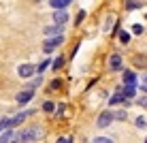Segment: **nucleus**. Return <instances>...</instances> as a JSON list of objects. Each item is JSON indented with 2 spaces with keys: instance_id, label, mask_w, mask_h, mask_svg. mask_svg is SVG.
I'll return each mask as SVG.
<instances>
[{
  "instance_id": "nucleus-10",
  "label": "nucleus",
  "mask_w": 147,
  "mask_h": 143,
  "mask_svg": "<svg viewBox=\"0 0 147 143\" xmlns=\"http://www.w3.org/2000/svg\"><path fill=\"white\" fill-rule=\"evenodd\" d=\"M134 81H136L134 73H130V70H126V73H124V83H128V85H134Z\"/></svg>"
},
{
  "instance_id": "nucleus-15",
  "label": "nucleus",
  "mask_w": 147,
  "mask_h": 143,
  "mask_svg": "<svg viewBox=\"0 0 147 143\" xmlns=\"http://www.w3.org/2000/svg\"><path fill=\"white\" fill-rule=\"evenodd\" d=\"M119 41H121V43H128V41H130V32L121 30V32H119Z\"/></svg>"
},
{
  "instance_id": "nucleus-3",
  "label": "nucleus",
  "mask_w": 147,
  "mask_h": 143,
  "mask_svg": "<svg viewBox=\"0 0 147 143\" xmlns=\"http://www.w3.org/2000/svg\"><path fill=\"white\" fill-rule=\"evenodd\" d=\"M111 122H113V113H111V111H102V113L98 115V128H107Z\"/></svg>"
},
{
  "instance_id": "nucleus-11",
  "label": "nucleus",
  "mask_w": 147,
  "mask_h": 143,
  "mask_svg": "<svg viewBox=\"0 0 147 143\" xmlns=\"http://www.w3.org/2000/svg\"><path fill=\"white\" fill-rule=\"evenodd\" d=\"M26 115H28V113H17V115H15V117H11V124H13V126H17V124H22V122H24V120H26Z\"/></svg>"
},
{
  "instance_id": "nucleus-13",
  "label": "nucleus",
  "mask_w": 147,
  "mask_h": 143,
  "mask_svg": "<svg viewBox=\"0 0 147 143\" xmlns=\"http://www.w3.org/2000/svg\"><path fill=\"white\" fill-rule=\"evenodd\" d=\"M11 117H4V120H0V130H4V128H11Z\"/></svg>"
},
{
  "instance_id": "nucleus-24",
  "label": "nucleus",
  "mask_w": 147,
  "mask_h": 143,
  "mask_svg": "<svg viewBox=\"0 0 147 143\" xmlns=\"http://www.w3.org/2000/svg\"><path fill=\"white\" fill-rule=\"evenodd\" d=\"M139 105H141V107H147V96H141V98H139Z\"/></svg>"
},
{
  "instance_id": "nucleus-7",
  "label": "nucleus",
  "mask_w": 147,
  "mask_h": 143,
  "mask_svg": "<svg viewBox=\"0 0 147 143\" xmlns=\"http://www.w3.org/2000/svg\"><path fill=\"white\" fill-rule=\"evenodd\" d=\"M70 2H73V0H51L49 4H51L53 9H66Z\"/></svg>"
},
{
  "instance_id": "nucleus-1",
  "label": "nucleus",
  "mask_w": 147,
  "mask_h": 143,
  "mask_svg": "<svg viewBox=\"0 0 147 143\" xmlns=\"http://www.w3.org/2000/svg\"><path fill=\"white\" fill-rule=\"evenodd\" d=\"M40 135H43V130H40V128H28V130L17 132L13 139L15 141H36V139H40Z\"/></svg>"
},
{
  "instance_id": "nucleus-14",
  "label": "nucleus",
  "mask_w": 147,
  "mask_h": 143,
  "mask_svg": "<svg viewBox=\"0 0 147 143\" xmlns=\"http://www.w3.org/2000/svg\"><path fill=\"white\" fill-rule=\"evenodd\" d=\"M117 103H124V96H121V92H119V94H115L113 98L109 100V105H117Z\"/></svg>"
},
{
  "instance_id": "nucleus-17",
  "label": "nucleus",
  "mask_w": 147,
  "mask_h": 143,
  "mask_svg": "<svg viewBox=\"0 0 147 143\" xmlns=\"http://www.w3.org/2000/svg\"><path fill=\"white\" fill-rule=\"evenodd\" d=\"M136 126L139 128H147V120L145 117H136Z\"/></svg>"
},
{
  "instance_id": "nucleus-20",
  "label": "nucleus",
  "mask_w": 147,
  "mask_h": 143,
  "mask_svg": "<svg viewBox=\"0 0 147 143\" xmlns=\"http://www.w3.org/2000/svg\"><path fill=\"white\" fill-rule=\"evenodd\" d=\"M132 32H134V34H141V32H143V26H141V24H136V26L132 28Z\"/></svg>"
},
{
  "instance_id": "nucleus-23",
  "label": "nucleus",
  "mask_w": 147,
  "mask_h": 143,
  "mask_svg": "<svg viewBox=\"0 0 147 143\" xmlns=\"http://www.w3.org/2000/svg\"><path fill=\"white\" fill-rule=\"evenodd\" d=\"M96 143H109L111 139H107V137H98V139H94Z\"/></svg>"
},
{
  "instance_id": "nucleus-19",
  "label": "nucleus",
  "mask_w": 147,
  "mask_h": 143,
  "mask_svg": "<svg viewBox=\"0 0 147 143\" xmlns=\"http://www.w3.org/2000/svg\"><path fill=\"white\" fill-rule=\"evenodd\" d=\"M53 107H55L53 103H45V105H43V109L47 111V113H51V111H53Z\"/></svg>"
},
{
  "instance_id": "nucleus-4",
  "label": "nucleus",
  "mask_w": 147,
  "mask_h": 143,
  "mask_svg": "<svg viewBox=\"0 0 147 143\" xmlns=\"http://www.w3.org/2000/svg\"><path fill=\"white\" fill-rule=\"evenodd\" d=\"M32 96H34V90H32V88H26L24 92H19V94H17V103H19V105H26Z\"/></svg>"
},
{
  "instance_id": "nucleus-26",
  "label": "nucleus",
  "mask_w": 147,
  "mask_h": 143,
  "mask_svg": "<svg viewBox=\"0 0 147 143\" xmlns=\"http://www.w3.org/2000/svg\"><path fill=\"white\" fill-rule=\"evenodd\" d=\"M141 90H143V92H145V94H147V83H145V85H143V88H141Z\"/></svg>"
},
{
  "instance_id": "nucleus-8",
  "label": "nucleus",
  "mask_w": 147,
  "mask_h": 143,
  "mask_svg": "<svg viewBox=\"0 0 147 143\" xmlns=\"http://www.w3.org/2000/svg\"><path fill=\"white\" fill-rule=\"evenodd\" d=\"M121 96H124V98H130V96H134V85L124 83V88H121Z\"/></svg>"
},
{
  "instance_id": "nucleus-12",
  "label": "nucleus",
  "mask_w": 147,
  "mask_h": 143,
  "mask_svg": "<svg viewBox=\"0 0 147 143\" xmlns=\"http://www.w3.org/2000/svg\"><path fill=\"white\" fill-rule=\"evenodd\" d=\"M13 137H15V135H13V130H9V128H7V132H4V135H0V141H2V143H4V141H11Z\"/></svg>"
},
{
  "instance_id": "nucleus-25",
  "label": "nucleus",
  "mask_w": 147,
  "mask_h": 143,
  "mask_svg": "<svg viewBox=\"0 0 147 143\" xmlns=\"http://www.w3.org/2000/svg\"><path fill=\"white\" fill-rule=\"evenodd\" d=\"M55 88H60V79L58 81H51V90H55Z\"/></svg>"
},
{
  "instance_id": "nucleus-18",
  "label": "nucleus",
  "mask_w": 147,
  "mask_h": 143,
  "mask_svg": "<svg viewBox=\"0 0 147 143\" xmlns=\"http://www.w3.org/2000/svg\"><path fill=\"white\" fill-rule=\"evenodd\" d=\"M62 64H64V58H60V56H58V58L53 60V68L58 70V68H60V66H62Z\"/></svg>"
},
{
  "instance_id": "nucleus-16",
  "label": "nucleus",
  "mask_w": 147,
  "mask_h": 143,
  "mask_svg": "<svg viewBox=\"0 0 147 143\" xmlns=\"http://www.w3.org/2000/svg\"><path fill=\"white\" fill-rule=\"evenodd\" d=\"M43 47H45V52L49 54V52H53V47H55V45L51 43V39H49V41H45V45H43Z\"/></svg>"
},
{
  "instance_id": "nucleus-21",
  "label": "nucleus",
  "mask_w": 147,
  "mask_h": 143,
  "mask_svg": "<svg viewBox=\"0 0 147 143\" xmlns=\"http://www.w3.org/2000/svg\"><path fill=\"white\" fill-rule=\"evenodd\" d=\"M113 117H117V120H126V111H117Z\"/></svg>"
},
{
  "instance_id": "nucleus-5",
  "label": "nucleus",
  "mask_w": 147,
  "mask_h": 143,
  "mask_svg": "<svg viewBox=\"0 0 147 143\" xmlns=\"http://www.w3.org/2000/svg\"><path fill=\"white\" fill-rule=\"evenodd\" d=\"M53 22H55V24H62V26L68 22V15L64 13V9H55V13H53Z\"/></svg>"
},
{
  "instance_id": "nucleus-6",
  "label": "nucleus",
  "mask_w": 147,
  "mask_h": 143,
  "mask_svg": "<svg viewBox=\"0 0 147 143\" xmlns=\"http://www.w3.org/2000/svg\"><path fill=\"white\" fill-rule=\"evenodd\" d=\"M109 66L113 70H119L121 68V56L119 54H113V56H111V60H109Z\"/></svg>"
},
{
  "instance_id": "nucleus-9",
  "label": "nucleus",
  "mask_w": 147,
  "mask_h": 143,
  "mask_svg": "<svg viewBox=\"0 0 147 143\" xmlns=\"http://www.w3.org/2000/svg\"><path fill=\"white\" fill-rule=\"evenodd\" d=\"M45 34H62V24H55V26L45 28Z\"/></svg>"
},
{
  "instance_id": "nucleus-22",
  "label": "nucleus",
  "mask_w": 147,
  "mask_h": 143,
  "mask_svg": "<svg viewBox=\"0 0 147 143\" xmlns=\"http://www.w3.org/2000/svg\"><path fill=\"white\" fill-rule=\"evenodd\" d=\"M126 7H128V9H136V7H139V4H136L134 0H128V2H126Z\"/></svg>"
},
{
  "instance_id": "nucleus-2",
  "label": "nucleus",
  "mask_w": 147,
  "mask_h": 143,
  "mask_svg": "<svg viewBox=\"0 0 147 143\" xmlns=\"http://www.w3.org/2000/svg\"><path fill=\"white\" fill-rule=\"evenodd\" d=\"M17 73H19V77L28 79V77H32V75L36 73V66H32V64H22V66L17 68Z\"/></svg>"
}]
</instances>
